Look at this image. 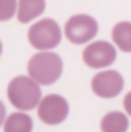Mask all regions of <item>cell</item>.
<instances>
[{"mask_svg":"<svg viewBox=\"0 0 131 132\" xmlns=\"http://www.w3.org/2000/svg\"><path fill=\"white\" fill-rule=\"evenodd\" d=\"M123 77L117 71H102L91 81L93 92L102 98H114L123 89Z\"/></svg>","mask_w":131,"mask_h":132,"instance_id":"7","label":"cell"},{"mask_svg":"<svg viewBox=\"0 0 131 132\" xmlns=\"http://www.w3.org/2000/svg\"><path fill=\"white\" fill-rule=\"evenodd\" d=\"M45 11V0H19L17 19L20 23H28Z\"/></svg>","mask_w":131,"mask_h":132,"instance_id":"8","label":"cell"},{"mask_svg":"<svg viewBox=\"0 0 131 132\" xmlns=\"http://www.w3.org/2000/svg\"><path fill=\"white\" fill-rule=\"evenodd\" d=\"M82 57L86 66L93 69H100V68L113 65L117 57V52H116V48L111 46V43L100 40V42H94L88 45L83 49Z\"/></svg>","mask_w":131,"mask_h":132,"instance_id":"6","label":"cell"},{"mask_svg":"<svg viewBox=\"0 0 131 132\" xmlns=\"http://www.w3.org/2000/svg\"><path fill=\"white\" fill-rule=\"evenodd\" d=\"M111 37L120 51L131 52V22H119L113 28Z\"/></svg>","mask_w":131,"mask_h":132,"instance_id":"11","label":"cell"},{"mask_svg":"<svg viewBox=\"0 0 131 132\" xmlns=\"http://www.w3.org/2000/svg\"><path fill=\"white\" fill-rule=\"evenodd\" d=\"M128 126H130L128 117L123 112H119V111L108 112L100 121L102 132H127Z\"/></svg>","mask_w":131,"mask_h":132,"instance_id":"9","label":"cell"},{"mask_svg":"<svg viewBox=\"0 0 131 132\" xmlns=\"http://www.w3.org/2000/svg\"><path fill=\"white\" fill-rule=\"evenodd\" d=\"M123 108H125L127 114L131 117V92H128L125 95V98H123Z\"/></svg>","mask_w":131,"mask_h":132,"instance_id":"13","label":"cell"},{"mask_svg":"<svg viewBox=\"0 0 131 132\" xmlns=\"http://www.w3.org/2000/svg\"><path fill=\"white\" fill-rule=\"evenodd\" d=\"M33 131V120L30 115L23 112L11 114L3 125V132H31Z\"/></svg>","mask_w":131,"mask_h":132,"instance_id":"10","label":"cell"},{"mask_svg":"<svg viewBox=\"0 0 131 132\" xmlns=\"http://www.w3.org/2000/svg\"><path fill=\"white\" fill-rule=\"evenodd\" d=\"M28 40L31 46L40 51H49L56 46H59L62 40V32L53 19H43L37 23H34L28 31Z\"/></svg>","mask_w":131,"mask_h":132,"instance_id":"3","label":"cell"},{"mask_svg":"<svg viewBox=\"0 0 131 132\" xmlns=\"http://www.w3.org/2000/svg\"><path fill=\"white\" fill-rule=\"evenodd\" d=\"M99 25L97 22L86 14H77L72 15L65 25L66 38L74 45H83L90 40H93L97 34Z\"/></svg>","mask_w":131,"mask_h":132,"instance_id":"4","label":"cell"},{"mask_svg":"<svg viewBox=\"0 0 131 132\" xmlns=\"http://www.w3.org/2000/svg\"><path fill=\"white\" fill-rule=\"evenodd\" d=\"M8 98L11 104L20 111H31L42 101V91L31 77L19 75L8 85Z\"/></svg>","mask_w":131,"mask_h":132,"instance_id":"1","label":"cell"},{"mask_svg":"<svg viewBox=\"0 0 131 132\" xmlns=\"http://www.w3.org/2000/svg\"><path fill=\"white\" fill-rule=\"evenodd\" d=\"M69 112V106L62 95L57 94H49L45 98H42L37 114L39 118L45 123V125H60L62 121H65Z\"/></svg>","mask_w":131,"mask_h":132,"instance_id":"5","label":"cell"},{"mask_svg":"<svg viewBox=\"0 0 131 132\" xmlns=\"http://www.w3.org/2000/svg\"><path fill=\"white\" fill-rule=\"evenodd\" d=\"M63 71L62 59L54 52H39L28 62V74L39 85L56 83Z\"/></svg>","mask_w":131,"mask_h":132,"instance_id":"2","label":"cell"},{"mask_svg":"<svg viewBox=\"0 0 131 132\" xmlns=\"http://www.w3.org/2000/svg\"><path fill=\"white\" fill-rule=\"evenodd\" d=\"M17 2L16 0H0V20L6 22L9 20L17 9Z\"/></svg>","mask_w":131,"mask_h":132,"instance_id":"12","label":"cell"}]
</instances>
